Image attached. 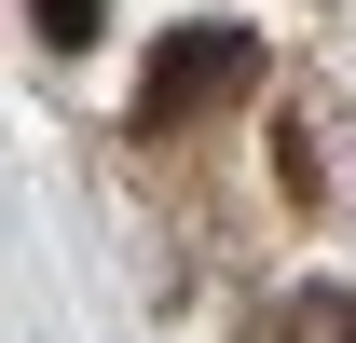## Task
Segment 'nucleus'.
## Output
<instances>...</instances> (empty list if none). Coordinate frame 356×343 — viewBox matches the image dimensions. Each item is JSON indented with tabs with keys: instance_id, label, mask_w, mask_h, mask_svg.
Returning <instances> with one entry per match:
<instances>
[{
	"instance_id": "1",
	"label": "nucleus",
	"mask_w": 356,
	"mask_h": 343,
	"mask_svg": "<svg viewBox=\"0 0 356 343\" xmlns=\"http://www.w3.org/2000/svg\"><path fill=\"white\" fill-rule=\"evenodd\" d=\"M247 83H261V42H247V28H178V42L151 55V83H137V137L206 124V110H233Z\"/></svg>"
},
{
	"instance_id": "2",
	"label": "nucleus",
	"mask_w": 356,
	"mask_h": 343,
	"mask_svg": "<svg viewBox=\"0 0 356 343\" xmlns=\"http://www.w3.org/2000/svg\"><path fill=\"white\" fill-rule=\"evenodd\" d=\"M261 343H356V302H343V289H302V302H274Z\"/></svg>"
},
{
	"instance_id": "3",
	"label": "nucleus",
	"mask_w": 356,
	"mask_h": 343,
	"mask_svg": "<svg viewBox=\"0 0 356 343\" xmlns=\"http://www.w3.org/2000/svg\"><path fill=\"white\" fill-rule=\"evenodd\" d=\"M42 14V42H96V0H28Z\"/></svg>"
}]
</instances>
